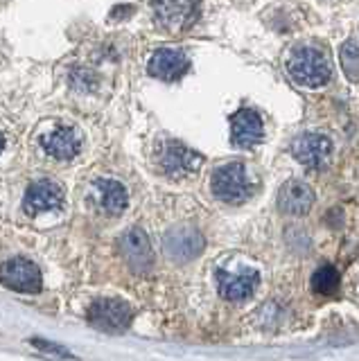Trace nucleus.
I'll return each instance as SVG.
<instances>
[{"label": "nucleus", "mask_w": 359, "mask_h": 361, "mask_svg": "<svg viewBox=\"0 0 359 361\" xmlns=\"http://www.w3.org/2000/svg\"><path fill=\"white\" fill-rule=\"evenodd\" d=\"M285 68H287V75L291 77V82L303 88H321L330 82V75H332L328 56L321 50L312 48V45H296V48L289 52Z\"/></svg>", "instance_id": "obj_1"}, {"label": "nucleus", "mask_w": 359, "mask_h": 361, "mask_svg": "<svg viewBox=\"0 0 359 361\" xmlns=\"http://www.w3.org/2000/svg\"><path fill=\"white\" fill-rule=\"evenodd\" d=\"M212 195L224 203H244L251 197V178L242 163H226L212 174Z\"/></svg>", "instance_id": "obj_2"}, {"label": "nucleus", "mask_w": 359, "mask_h": 361, "mask_svg": "<svg viewBox=\"0 0 359 361\" xmlns=\"http://www.w3.org/2000/svg\"><path fill=\"white\" fill-rule=\"evenodd\" d=\"M133 321V310L125 300L118 298H99L88 310V323L99 332L120 334L125 332Z\"/></svg>", "instance_id": "obj_3"}, {"label": "nucleus", "mask_w": 359, "mask_h": 361, "mask_svg": "<svg viewBox=\"0 0 359 361\" xmlns=\"http://www.w3.org/2000/svg\"><path fill=\"white\" fill-rule=\"evenodd\" d=\"M152 11L165 32H183L199 18V0H152Z\"/></svg>", "instance_id": "obj_4"}, {"label": "nucleus", "mask_w": 359, "mask_h": 361, "mask_svg": "<svg viewBox=\"0 0 359 361\" xmlns=\"http://www.w3.org/2000/svg\"><path fill=\"white\" fill-rule=\"evenodd\" d=\"M204 237L193 226H176L163 237V251L172 262H190L204 251Z\"/></svg>", "instance_id": "obj_5"}, {"label": "nucleus", "mask_w": 359, "mask_h": 361, "mask_svg": "<svg viewBox=\"0 0 359 361\" xmlns=\"http://www.w3.org/2000/svg\"><path fill=\"white\" fill-rule=\"evenodd\" d=\"M118 248H120V255L125 257L127 267L133 271V274L142 276L154 267V251H152L150 237L145 235V231L129 228L127 233H122L118 240Z\"/></svg>", "instance_id": "obj_6"}, {"label": "nucleus", "mask_w": 359, "mask_h": 361, "mask_svg": "<svg viewBox=\"0 0 359 361\" xmlns=\"http://www.w3.org/2000/svg\"><path fill=\"white\" fill-rule=\"evenodd\" d=\"M201 165V156L181 142H165L161 147L159 167L167 178H185L197 172Z\"/></svg>", "instance_id": "obj_7"}, {"label": "nucleus", "mask_w": 359, "mask_h": 361, "mask_svg": "<svg viewBox=\"0 0 359 361\" xmlns=\"http://www.w3.org/2000/svg\"><path fill=\"white\" fill-rule=\"evenodd\" d=\"M41 147L54 161H73L82 152V135L75 127L57 124L54 129L41 135Z\"/></svg>", "instance_id": "obj_8"}, {"label": "nucleus", "mask_w": 359, "mask_h": 361, "mask_svg": "<svg viewBox=\"0 0 359 361\" xmlns=\"http://www.w3.org/2000/svg\"><path fill=\"white\" fill-rule=\"evenodd\" d=\"M3 282L5 287L20 291V293H37L41 291L43 278L35 262L25 257H12L3 267Z\"/></svg>", "instance_id": "obj_9"}, {"label": "nucleus", "mask_w": 359, "mask_h": 361, "mask_svg": "<svg viewBox=\"0 0 359 361\" xmlns=\"http://www.w3.org/2000/svg\"><path fill=\"white\" fill-rule=\"evenodd\" d=\"M291 154L294 158L305 167L319 169L328 163V158L332 154V142L328 135L323 133H300L298 138L291 142Z\"/></svg>", "instance_id": "obj_10"}, {"label": "nucleus", "mask_w": 359, "mask_h": 361, "mask_svg": "<svg viewBox=\"0 0 359 361\" xmlns=\"http://www.w3.org/2000/svg\"><path fill=\"white\" fill-rule=\"evenodd\" d=\"M63 203V190L59 183H54L50 178L35 180L23 197V210L28 214H41L48 210H57Z\"/></svg>", "instance_id": "obj_11"}, {"label": "nucleus", "mask_w": 359, "mask_h": 361, "mask_svg": "<svg viewBox=\"0 0 359 361\" xmlns=\"http://www.w3.org/2000/svg\"><path fill=\"white\" fill-rule=\"evenodd\" d=\"M147 68H150V75H154L156 79H163V82H176V79H181L188 73L190 59L183 50L161 48L152 54Z\"/></svg>", "instance_id": "obj_12"}, {"label": "nucleus", "mask_w": 359, "mask_h": 361, "mask_svg": "<svg viewBox=\"0 0 359 361\" xmlns=\"http://www.w3.org/2000/svg\"><path fill=\"white\" fill-rule=\"evenodd\" d=\"M262 135H264L262 118L253 109H240L231 118V140L240 149H251V147H255L262 140Z\"/></svg>", "instance_id": "obj_13"}, {"label": "nucleus", "mask_w": 359, "mask_h": 361, "mask_svg": "<svg viewBox=\"0 0 359 361\" xmlns=\"http://www.w3.org/2000/svg\"><path fill=\"white\" fill-rule=\"evenodd\" d=\"M314 206V190L305 183V180L291 178L287 183H283L278 192V208L285 214H305Z\"/></svg>", "instance_id": "obj_14"}, {"label": "nucleus", "mask_w": 359, "mask_h": 361, "mask_svg": "<svg viewBox=\"0 0 359 361\" xmlns=\"http://www.w3.org/2000/svg\"><path fill=\"white\" fill-rule=\"evenodd\" d=\"M260 285V276L251 269H244L240 274L217 271V287L226 300H246Z\"/></svg>", "instance_id": "obj_15"}, {"label": "nucleus", "mask_w": 359, "mask_h": 361, "mask_svg": "<svg viewBox=\"0 0 359 361\" xmlns=\"http://www.w3.org/2000/svg\"><path fill=\"white\" fill-rule=\"evenodd\" d=\"M93 192H95L99 208L109 214H120L129 203L127 188L116 178H97L93 183Z\"/></svg>", "instance_id": "obj_16"}, {"label": "nucleus", "mask_w": 359, "mask_h": 361, "mask_svg": "<svg viewBox=\"0 0 359 361\" xmlns=\"http://www.w3.org/2000/svg\"><path fill=\"white\" fill-rule=\"evenodd\" d=\"M339 282H341L339 271H336L334 267H330V264H325V267L314 271L312 289L317 293H325V296H328V293H334L336 289H339Z\"/></svg>", "instance_id": "obj_17"}, {"label": "nucleus", "mask_w": 359, "mask_h": 361, "mask_svg": "<svg viewBox=\"0 0 359 361\" xmlns=\"http://www.w3.org/2000/svg\"><path fill=\"white\" fill-rule=\"evenodd\" d=\"M339 59H341V68L348 79L357 82L359 79V48L353 41H346L339 50Z\"/></svg>", "instance_id": "obj_18"}, {"label": "nucleus", "mask_w": 359, "mask_h": 361, "mask_svg": "<svg viewBox=\"0 0 359 361\" xmlns=\"http://www.w3.org/2000/svg\"><path fill=\"white\" fill-rule=\"evenodd\" d=\"M71 82L75 84V88H80V90H93L97 84V77H95V73L86 71V68H75Z\"/></svg>", "instance_id": "obj_19"}, {"label": "nucleus", "mask_w": 359, "mask_h": 361, "mask_svg": "<svg viewBox=\"0 0 359 361\" xmlns=\"http://www.w3.org/2000/svg\"><path fill=\"white\" fill-rule=\"evenodd\" d=\"M32 345H37L39 350H46V353H50V355H54V357H63V359H68V357H73L68 350H63L61 345H57V343H50V341H43V338H32Z\"/></svg>", "instance_id": "obj_20"}]
</instances>
